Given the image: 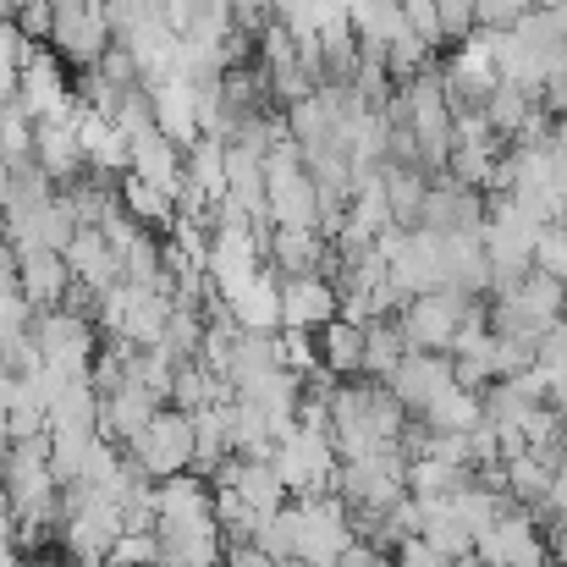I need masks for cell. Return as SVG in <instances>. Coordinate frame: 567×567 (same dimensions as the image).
Listing matches in <instances>:
<instances>
[{"mask_svg": "<svg viewBox=\"0 0 567 567\" xmlns=\"http://www.w3.org/2000/svg\"><path fill=\"white\" fill-rule=\"evenodd\" d=\"M485 315H491L485 298H468V292L441 287V292L408 298V303L396 309V331H402L408 353H446L452 337H457L463 326H485Z\"/></svg>", "mask_w": 567, "mask_h": 567, "instance_id": "1", "label": "cell"}, {"mask_svg": "<svg viewBox=\"0 0 567 567\" xmlns=\"http://www.w3.org/2000/svg\"><path fill=\"white\" fill-rule=\"evenodd\" d=\"M265 220L281 231H320V198L303 172V150L281 138L265 155Z\"/></svg>", "mask_w": 567, "mask_h": 567, "instance_id": "2", "label": "cell"}, {"mask_svg": "<svg viewBox=\"0 0 567 567\" xmlns=\"http://www.w3.org/2000/svg\"><path fill=\"white\" fill-rule=\"evenodd\" d=\"M270 468H276V480H281V491L292 502H303V496H337V446H331V435H309V430L292 424L276 441Z\"/></svg>", "mask_w": 567, "mask_h": 567, "instance_id": "3", "label": "cell"}, {"mask_svg": "<svg viewBox=\"0 0 567 567\" xmlns=\"http://www.w3.org/2000/svg\"><path fill=\"white\" fill-rule=\"evenodd\" d=\"M127 463L155 485V480H172V474H188L193 468V419L177 408H161L127 446Z\"/></svg>", "mask_w": 567, "mask_h": 567, "instance_id": "4", "label": "cell"}, {"mask_svg": "<svg viewBox=\"0 0 567 567\" xmlns=\"http://www.w3.org/2000/svg\"><path fill=\"white\" fill-rule=\"evenodd\" d=\"M33 348H39V359L44 364H55V370H66V375H83L89 364H94V353H100V326H94V315H83V309H39L33 315Z\"/></svg>", "mask_w": 567, "mask_h": 567, "instance_id": "5", "label": "cell"}, {"mask_svg": "<svg viewBox=\"0 0 567 567\" xmlns=\"http://www.w3.org/2000/svg\"><path fill=\"white\" fill-rule=\"evenodd\" d=\"M298 507V563L309 567H337L342 551L359 540L348 524V502L342 496H303Z\"/></svg>", "mask_w": 567, "mask_h": 567, "instance_id": "6", "label": "cell"}, {"mask_svg": "<svg viewBox=\"0 0 567 567\" xmlns=\"http://www.w3.org/2000/svg\"><path fill=\"white\" fill-rule=\"evenodd\" d=\"M474 563L480 567H546V529L524 507H507L485 535H474Z\"/></svg>", "mask_w": 567, "mask_h": 567, "instance_id": "7", "label": "cell"}, {"mask_svg": "<svg viewBox=\"0 0 567 567\" xmlns=\"http://www.w3.org/2000/svg\"><path fill=\"white\" fill-rule=\"evenodd\" d=\"M474 226H485V193L452 183L446 172H441V177H430L424 215H419V226H413V231H435V237H446V231H474Z\"/></svg>", "mask_w": 567, "mask_h": 567, "instance_id": "8", "label": "cell"}, {"mask_svg": "<svg viewBox=\"0 0 567 567\" xmlns=\"http://www.w3.org/2000/svg\"><path fill=\"white\" fill-rule=\"evenodd\" d=\"M342 298L331 287V276H287L281 281V331H309L320 337L337 320Z\"/></svg>", "mask_w": 567, "mask_h": 567, "instance_id": "9", "label": "cell"}, {"mask_svg": "<svg viewBox=\"0 0 567 567\" xmlns=\"http://www.w3.org/2000/svg\"><path fill=\"white\" fill-rule=\"evenodd\" d=\"M380 385L408 408V419H419V413H424L446 385H457V380H452V359H446V353H408Z\"/></svg>", "mask_w": 567, "mask_h": 567, "instance_id": "10", "label": "cell"}, {"mask_svg": "<svg viewBox=\"0 0 567 567\" xmlns=\"http://www.w3.org/2000/svg\"><path fill=\"white\" fill-rule=\"evenodd\" d=\"M150 502H155V529H183V524H204L215 518V491L204 474H172V480H155L150 485Z\"/></svg>", "mask_w": 567, "mask_h": 567, "instance_id": "11", "label": "cell"}, {"mask_svg": "<svg viewBox=\"0 0 567 567\" xmlns=\"http://www.w3.org/2000/svg\"><path fill=\"white\" fill-rule=\"evenodd\" d=\"M265 265L281 281L287 276H326V270H337V248L320 231H281V226H270L265 231Z\"/></svg>", "mask_w": 567, "mask_h": 567, "instance_id": "12", "label": "cell"}, {"mask_svg": "<svg viewBox=\"0 0 567 567\" xmlns=\"http://www.w3.org/2000/svg\"><path fill=\"white\" fill-rule=\"evenodd\" d=\"M61 259H66V270H72V287H83V292H111L116 281H122V265H116V248L105 243V231L100 226H78L72 231V243L61 248Z\"/></svg>", "mask_w": 567, "mask_h": 567, "instance_id": "13", "label": "cell"}, {"mask_svg": "<svg viewBox=\"0 0 567 567\" xmlns=\"http://www.w3.org/2000/svg\"><path fill=\"white\" fill-rule=\"evenodd\" d=\"M11 254H17V292L33 303V315L39 309H61L66 292H72L66 259L50 254V248H11Z\"/></svg>", "mask_w": 567, "mask_h": 567, "instance_id": "14", "label": "cell"}, {"mask_svg": "<svg viewBox=\"0 0 567 567\" xmlns=\"http://www.w3.org/2000/svg\"><path fill=\"white\" fill-rule=\"evenodd\" d=\"M150 105H155V133L172 138L177 150H188V144L204 138V127H198V89L193 83L172 78V83L150 89Z\"/></svg>", "mask_w": 567, "mask_h": 567, "instance_id": "15", "label": "cell"}, {"mask_svg": "<svg viewBox=\"0 0 567 567\" xmlns=\"http://www.w3.org/2000/svg\"><path fill=\"white\" fill-rule=\"evenodd\" d=\"M127 177H138L150 188H166L177 198V188H183V150L150 127V133L127 138Z\"/></svg>", "mask_w": 567, "mask_h": 567, "instance_id": "16", "label": "cell"}, {"mask_svg": "<svg viewBox=\"0 0 567 567\" xmlns=\"http://www.w3.org/2000/svg\"><path fill=\"white\" fill-rule=\"evenodd\" d=\"M33 166L55 188H66L72 177H83V150H78L72 122H33Z\"/></svg>", "mask_w": 567, "mask_h": 567, "instance_id": "17", "label": "cell"}, {"mask_svg": "<svg viewBox=\"0 0 567 567\" xmlns=\"http://www.w3.org/2000/svg\"><path fill=\"white\" fill-rule=\"evenodd\" d=\"M226 320L237 331H281V276L265 265L231 303H226Z\"/></svg>", "mask_w": 567, "mask_h": 567, "instance_id": "18", "label": "cell"}, {"mask_svg": "<svg viewBox=\"0 0 567 567\" xmlns=\"http://www.w3.org/2000/svg\"><path fill=\"white\" fill-rule=\"evenodd\" d=\"M155 413H161V402H155L144 385H133V380H127L116 396H105V402H100V424H94V430H100V441L127 446V441H133V435H138V430H144Z\"/></svg>", "mask_w": 567, "mask_h": 567, "instance_id": "19", "label": "cell"}, {"mask_svg": "<svg viewBox=\"0 0 567 567\" xmlns=\"http://www.w3.org/2000/svg\"><path fill=\"white\" fill-rule=\"evenodd\" d=\"M155 535H161V567H215L226 551L215 518L183 524V529H155Z\"/></svg>", "mask_w": 567, "mask_h": 567, "instance_id": "20", "label": "cell"}, {"mask_svg": "<svg viewBox=\"0 0 567 567\" xmlns=\"http://www.w3.org/2000/svg\"><path fill=\"white\" fill-rule=\"evenodd\" d=\"M72 133H78V150H83V172H94V177H116V172H127V138H122L105 116L78 111Z\"/></svg>", "mask_w": 567, "mask_h": 567, "instance_id": "21", "label": "cell"}, {"mask_svg": "<svg viewBox=\"0 0 567 567\" xmlns=\"http://www.w3.org/2000/svg\"><path fill=\"white\" fill-rule=\"evenodd\" d=\"M348 28L359 33V50L385 55V44L408 33L402 0H348Z\"/></svg>", "mask_w": 567, "mask_h": 567, "instance_id": "22", "label": "cell"}, {"mask_svg": "<svg viewBox=\"0 0 567 567\" xmlns=\"http://www.w3.org/2000/svg\"><path fill=\"white\" fill-rule=\"evenodd\" d=\"M315 348H320V370L331 380H359L364 375V326H353V320H331L320 337H315Z\"/></svg>", "mask_w": 567, "mask_h": 567, "instance_id": "23", "label": "cell"}, {"mask_svg": "<svg viewBox=\"0 0 567 567\" xmlns=\"http://www.w3.org/2000/svg\"><path fill=\"white\" fill-rule=\"evenodd\" d=\"M265 370H281V331H237L231 359H226V385L237 391L243 380L265 375Z\"/></svg>", "mask_w": 567, "mask_h": 567, "instance_id": "24", "label": "cell"}, {"mask_svg": "<svg viewBox=\"0 0 567 567\" xmlns=\"http://www.w3.org/2000/svg\"><path fill=\"white\" fill-rule=\"evenodd\" d=\"M220 402H231V385L215 375V370H204L198 359L177 364V375H172V402H166V408H177V413H204V408H220Z\"/></svg>", "mask_w": 567, "mask_h": 567, "instance_id": "25", "label": "cell"}, {"mask_svg": "<svg viewBox=\"0 0 567 567\" xmlns=\"http://www.w3.org/2000/svg\"><path fill=\"white\" fill-rule=\"evenodd\" d=\"M231 491L248 502V513L265 524L270 513H281L287 507V491H281V480H276V468L270 463H259V457H237V480H231Z\"/></svg>", "mask_w": 567, "mask_h": 567, "instance_id": "26", "label": "cell"}, {"mask_svg": "<svg viewBox=\"0 0 567 567\" xmlns=\"http://www.w3.org/2000/svg\"><path fill=\"white\" fill-rule=\"evenodd\" d=\"M116 198H122V209L144 226V231H155V237H166V226L177 220V198L166 188H150V183H138V177H127L122 172V188H116Z\"/></svg>", "mask_w": 567, "mask_h": 567, "instance_id": "27", "label": "cell"}, {"mask_svg": "<svg viewBox=\"0 0 567 567\" xmlns=\"http://www.w3.org/2000/svg\"><path fill=\"white\" fill-rule=\"evenodd\" d=\"M419 424L430 430V435H468L474 424H480V391H463V385H446L424 413H419Z\"/></svg>", "mask_w": 567, "mask_h": 567, "instance_id": "28", "label": "cell"}, {"mask_svg": "<svg viewBox=\"0 0 567 567\" xmlns=\"http://www.w3.org/2000/svg\"><path fill=\"white\" fill-rule=\"evenodd\" d=\"M424 193H430V177L413 172V166H385V209H391V226L413 231L419 215H424Z\"/></svg>", "mask_w": 567, "mask_h": 567, "instance_id": "29", "label": "cell"}, {"mask_svg": "<svg viewBox=\"0 0 567 567\" xmlns=\"http://www.w3.org/2000/svg\"><path fill=\"white\" fill-rule=\"evenodd\" d=\"M507 155V144L496 138V144H452V155H446V177L452 183H463V188L485 193V183L496 177V161Z\"/></svg>", "mask_w": 567, "mask_h": 567, "instance_id": "30", "label": "cell"}, {"mask_svg": "<svg viewBox=\"0 0 567 567\" xmlns=\"http://www.w3.org/2000/svg\"><path fill=\"white\" fill-rule=\"evenodd\" d=\"M535 105H540V94H529V89H513V83H496V89L485 94V105H480V111H485L491 133L507 144V138L524 127V116H529Z\"/></svg>", "mask_w": 567, "mask_h": 567, "instance_id": "31", "label": "cell"}, {"mask_svg": "<svg viewBox=\"0 0 567 567\" xmlns=\"http://www.w3.org/2000/svg\"><path fill=\"white\" fill-rule=\"evenodd\" d=\"M402 359H408V342H402L396 320H375V326H364V380H385Z\"/></svg>", "mask_w": 567, "mask_h": 567, "instance_id": "32", "label": "cell"}, {"mask_svg": "<svg viewBox=\"0 0 567 567\" xmlns=\"http://www.w3.org/2000/svg\"><path fill=\"white\" fill-rule=\"evenodd\" d=\"M105 567H161V535L155 529H122Z\"/></svg>", "mask_w": 567, "mask_h": 567, "instance_id": "33", "label": "cell"}, {"mask_svg": "<svg viewBox=\"0 0 567 567\" xmlns=\"http://www.w3.org/2000/svg\"><path fill=\"white\" fill-rule=\"evenodd\" d=\"M535 270L540 276H551V281H567V226H540V237H535Z\"/></svg>", "mask_w": 567, "mask_h": 567, "instance_id": "34", "label": "cell"}, {"mask_svg": "<svg viewBox=\"0 0 567 567\" xmlns=\"http://www.w3.org/2000/svg\"><path fill=\"white\" fill-rule=\"evenodd\" d=\"M50 22H55V6L50 0H22L11 11V28L22 33V44H50Z\"/></svg>", "mask_w": 567, "mask_h": 567, "instance_id": "35", "label": "cell"}, {"mask_svg": "<svg viewBox=\"0 0 567 567\" xmlns=\"http://www.w3.org/2000/svg\"><path fill=\"white\" fill-rule=\"evenodd\" d=\"M94 72H100V78H105L116 94H127V89H144V83H138V61H133V50H127L122 39H116V44L100 55V66H94Z\"/></svg>", "mask_w": 567, "mask_h": 567, "instance_id": "36", "label": "cell"}, {"mask_svg": "<svg viewBox=\"0 0 567 567\" xmlns=\"http://www.w3.org/2000/svg\"><path fill=\"white\" fill-rule=\"evenodd\" d=\"M281 370H292L298 380H309L320 370V348L309 331H281Z\"/></svg>", "mask_w": 567, "mask_h": 567, "instance_id": "37", "label": "cell"}, {"mask_svg": "<svg viewBox=\"0 0 567 567\" xmlns=\"http://www.w3.org/2000/svg\"><path fill=\"white\" fill-rule=\"evenodd\" d=\"M391 567H452V563L413 535V540H396V546H391Z\"/></svg>", "mask_w": 567, "mask_h": 567, "instance_id": "38", "label": "cell"}, {"mask_svg": "<svg viewBox=\"0 0 567 567\" xmlns=\"http://www.w3.org/2000/svg\"><path fill=\"white\" fill-rule=\"evenodd\" d=\"M226 6H231V17H237L243 33H259L270 22V11H276V0H226Z\"/></svg>", "mask_w": 567, "mask_h": 567, "instance_id": "39", "label": "cell"}, {"mask_svg": "<svg viewBox=\"0 0 567 567\" xmlns=\"http://www.w3.org/2000/svg\"><path fill=\"white\" fill-rule=\"evenodd\" d=\"M220 563L226 567H276L254 540H226V551H220Z\"/></svg>", "mask_w": 567, "mask_h": 567, "instance_id": "40", "label": "cell"}, {"mask_svg": "<svg viewBox=\"0 0 567 567\" xmlns=\"http://www.w3.org/2000/svg\"><path fill=\"white\" fill-rule=\"evenodd\" d=\"M546 563H551V567H567V524L546 535Z\"/></svg>", "mask_w": 567, "mask_h": 567, "instance_id": "41", "label": "cell"}, {"mask_svg": "<svg viewBox=\"0 0 567 567\" xmlns=\"http://www.w3.org/2000/svg\"><path fill=\"white\" fill-rule=\"evenodd\" d=\"M540 11H567V0H535Z\"/></svg>", "mask_w": 567, "mask_h": 567, "instance_id": "42", "label": "cell"}, {"mask_svg": "<svg viewBox=\"0 0 567 567\" xmlns=\"http://www.w3.org/2000/svg\"><path fill=\"white\" fill-rule=\"evenodd\" d=\"M452 567H480V563H474V557H463V563H452Z\"/></svg>", "mask_w": 567, "mask_h": 567, "instance_id": "43", "label": "cell"}, {"mask_svg": "<svg viewBox=\"0 0 567 567\" xmlns=\"http://www.w3.org/2000/svg\"><path fill=\"white\" fill-rule=\"evenodd\" d=\"M563 320H567V281H563Z\"/></svg>", "mask_w": 567, "mask_h": 567, "instance_id": "44", "label": "cell"}, {"mask_svg": "<svg viewBox=\"0 0 567 567\" xmlns=\"http://www.w3.org/2000/svg\"><path fill=\"white\" fill-rule=\"evenodd\" d=\"M546 567H551V563H546Z\"/></svg>", "mask_w": 567, "mask_h": 567, "instance_id": "45", "label": "cell"}]
</instances>
